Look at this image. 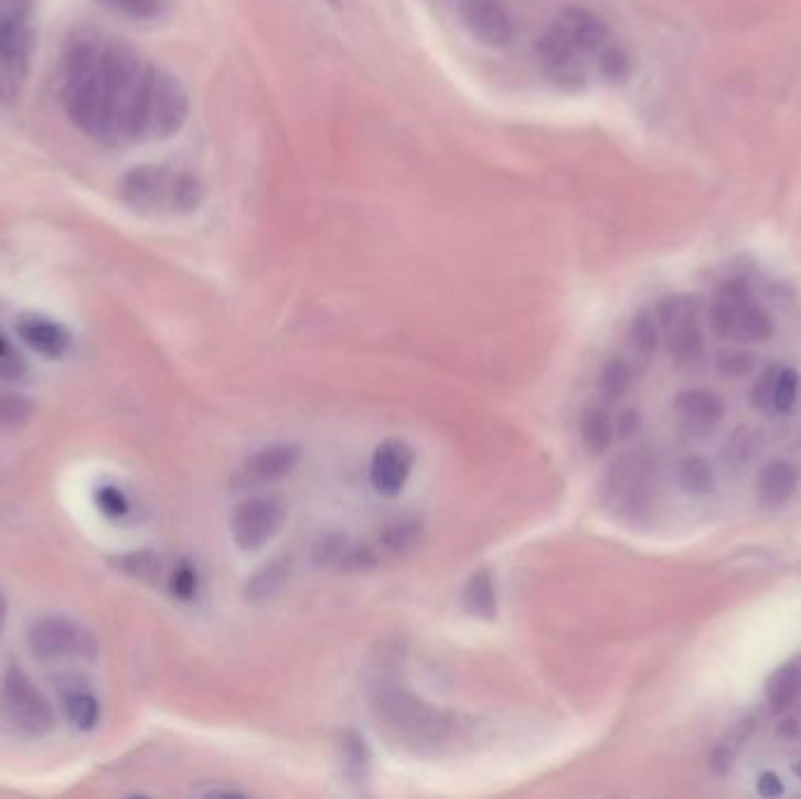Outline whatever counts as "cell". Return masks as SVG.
<instances>
[{
  "label": "cell",
  "instance_id": "23",
  "mask_svg": "<svg viewBox=\"0 0 801 799\" xmlns=\"http://www.w3.org/2000/svg\"><path fill=\"white\" fill-rule=\"evenodd\" d=\"M206 200L204 183L190 174V171H177L174 174V193H171V212L174 214H195Z\"/></svg>",
  "mask_w": 801,
  "mask_h": 799
},
{
  "label": "cell",
  "instance_id": "44",
  "mask_svg": "<svg viewBox=\"0 0 801 799\" xmlns=\"http://www.w3.org/2000/svg\"><path fill=\"white\" fill-rule=\"evenodd\" d=\"M197 795L202 797H233V795H242L239 790L235 788H204V790H197Z\"/></svg>",
  "mask_w": 801,
  "mask_h": 799
},
{
  "label": "cell",
  "instance_id": "11",
  "mask_svg": "<svg viewBox=\"0 0 801 799\" xmlns=\"http://www.w3.org/2000/svg\"><path fill=\"white\" fill-rule=\"evenodd\" d=\"M673 413L684 434L694 436V439H705L719 427L724 417V402L708 390H686L677 394Z\"/></svg>",
  "mask_w": 801,
  "mask_h": 799
},
{
  "label": "cell",
  "instance_id": "37",
  "mask_svg": "<svg viewBox=\"0 0 801 799\" xmlns=\"http://www.w3.org/2000/svg\"><path fill=\"white\" fill-rule=\"evenodd\" d=\"M417 540V525L415 523H394L385 530L383 542L392 548V551H406L413 542Z\"/></svg>",
  "mask_w": 801,
  "mask_h": 799
},
{
  "label": "cell",
  "instance_id": "46",
  "mask_svg": "<svg viewBox=\"0 0 801 799\" xmlns=\"http://www.w3.org/2000/svg\"><path fill=\"white\" fill-rule=\"evenodd\" d=\"M333 3H340V0H333Z\"/></svg>",
  "mask_w": 801,
  "mask_h": 799
},
{
  "label": "cell",
  "instance_id": "8",
  "mask_svg": "<svg viewBox=\"0 0 801 799\" xmlns=\"http://www.w3.org/2000/svg\"><path fill=\"white\" fill-rule=\"evenodd\" d=\"M540 64L551 83L563 89H579L586 83V56L553 24L537 41Z\"/></svg>",
  "mask_w": 801,
  "mask_h": 799
},
{
  "label": "cell",
  "instance_id": "5",
  "mask_svg": "<svg viewBox=\"0 0 801 799\" xmlns=\"http://www.w3.org/2000/svg\"><path fill=\"white\" fill-rule=\"evenodd\" d=\"M286 507L279 498H252L235 507L231 535L242 551H258L284 528Z\"/></svg>",
  "mask_w": 801,
  "mask_h": 799
},
{
  "label": "cell",
  "instance_id": "7",
  "mask_svg": "<svg viewBox=\"0 0 801 799\" xmlns=\"http://www.w3.org/2000/svg\"><path fill=\"white\" fill-rule=\"evenodd\" d=\"M174 174L177 171L156 164L134 167L120 181V200L137 214L171 212Z\"/></svg>",
  "mask_w": 801,
  "mask_h": 799
},
{
  "label": "cell",
  "instance_id": "25",
  "mask_svg": "<svg viewBox=\"0 0 801 799\" xmlns=\"http://www.w3.org/2000/svg\"><path fill=\"white\" fill-rule=\"evenodd\" d=\"M631 383H633V369L631 364H626L623 359L607 361L598 377L600 394L607 398V402H617V398H621L628 392V387H631Z\"/></svg>",
  "mask_w": 801,
  "mask_h": 799
},
{
  "label": "cell",
  "instance_id": "34",
  "mask_svg": "<svg viewBox=\"0 0 801 799\" xmlns=\"http://www.w3.org/2000/svg\"><path fill=\"white\" fill-rule=\"evenodd\" d=\"M26 375V361L19 354L12 342L0 338V377L6 380H22Z\"/></svg>",
  "mask_w": 801,
  "mask_h": 799
},
{
  "label": "cell",
  "instance_id": "10",
  "mask_svg": "<svg viewBox=\"0 0 801 799\" xmlns=\"http://www.w3.org/2000/svg\"><path fill=\"white\" fill-rule=\"evenodd\" d=\"M413 462H415V452L406 441L400 439L383 441L375 448L371 460L373 488L380 494H385V498H396L410 479Z\"/></svg>",
  "mask_w": 801,
  "mask_h": 799
},
{
  "label": "cell",
  "instance_id": "38",
  "mask_svg": "<svg viewBox=\"0 0 801 799\" xmlns=\"http://www.w3.org/2000/svg\"><path fill=\"white\" fill-rule=\"evenodd\" d=\"M29 413H31L29 402H24L22 396H3V398H0V420H3L6 425L24 423L29 417Z\"/></svg>",
  "mask_w": 801,
  "mask_h": 799
},
{
  "label": "cell",
  "instance_id": "30",
  "mask_svg": "<svg viewBox=\"0 0 801 799\" xmlns=\"http://www.w3.org/2000/svg\"><path fill=\"white\" fill-rule=\"evenodd\" d=\"M598 68L609 83H623L631 75V60L619 47H605L598 54Z\"/></svg>",
  "mask_w": 801,
  "mask_h": 799
},
{
  "label": "cell",
  "instance_id": "22",
  "mask_svg": "<svg viewBox=\"0 0 801 799\" xmlns=\"http://www.w3.org/2000/svg\"><path fill=\"white\" fill-rule=\"evenodd\" d=\"M771 335H773L771 317L761 310L752 298L743 302L736 315L731 338H736L738 342H765Z\"/></svg>",
  "mask_w": 801,
  "mask_h": 799
},
{
  "label": "cell",
  "instance_id": "4",
  "mask_svg": "<svg viewBox=\"0 0 801 799\" xmlns=\"http://www.w3.org/2000/svg\"><path fill=\"white\" fill-rule=\"evenodd\" d=\"M31 652L43 661L56 659H92L97 654V640L78 621L66 617H43L29 629Z\"/></svg>",
  "mask_w": 801,
  "mask_h": 799
},
{
  "label": "cell",
  "instance_id": "35",
  "mask_svg": "<svg viewBox=\"0 0 801 799\" xmlns=\"http://www.w3.org/2000/svg\"><path fill=\"white\" fill-rule=\"evenodd\" d=\"M122 569L131 577L139 579H156V575L160 573V561L156 558V554H127L122 558Z\"/></svg>",
  "mask_w": 801,
  "mask_h": 799
},
{
  "label": "cell",
  "instance_id": "42",
  "mask_svg": "<svg viewBox=\"0 0 801 799\" xmlns=\"http://www.w3.org/2000/svg\"><path fill=\"white\" fill-rule=\"evenodd\" d=\"M638 427H640V417H638L636 411L623 413L619 417V423H617V432H619V436H623V439H628V436H633L638 432Z\"/></svg>",
  "mask_w": 801,
  "mask_h": 799
},
{
  "label": "cell",
  "instance_id": "28",
  "mask_svg": "<svg viewBox=\"0 0 801 799\" xmlns=\"http://www.w3.org/2000/svg\"><path fill=\"white\" fill-rule=\"evenodd\" d=\"M66 711L75 727L92 729L99 720V703L87 690H75L66 696Z\"/></svg>",
  "mask_w": 801,
  "mask_h": 799
},
{
  "label": "cell",
  "instance_id": "1",
  "mask_svg": "<svg viewBox=\"0 0 801 799\" xmlns=\"http://www.w3.org/2000/svg\"><path fill=\"white\" fill-rule=\"evenodd\" d=\"M369 699L380 727H385L394 741L410 750H438L455 734L452 715L431 709L396 678H377L371 684Z\"/></svg>",
  "mask_w": 801,
  "mask_h": 799
},
{
  "label": "cell",
  "instance_id": "24",
  "mask_svg": "<svg viewBox=\"0 0 801 799\" xmlns=\"http://www.w3.org/2000/svg\"><path fill=\"white\" fill-rule=\"evenodd\" d=\"M677 483L686 494L705 498L715 486L713 469L703 458H698V455H692V458H684L682 465L677 467Z\"/></svg>",
  "mask_w": 801,
  "mask_h": 799
},
{
  "label": "cell",
  "instance_id": "13",
  "mask_svg": "<svg viewBox=\"0 0 801 799\" xmlns=\"http://www.w3.org/2000/svg\"><path fill=\"white\" fill-rule=\"evenodd\" d=\"M553 24H556L569 38V43L575 45L586 56V60L594 54H600L607 45L609 31H607L605 22L588 10L567 8L558 14V19Z\"/></svg>",
  "mask_w": 801,
  "mask_h": 799
},
{
  "label": "cell",
  "instance_id": "12",
  "mask_svg": "<svg viewBox=\"0 0 801 799\" xmlns=\"http://www.w3.org/2000/svg\"><path fill=\"white\" fill-rule=\"evenodd\" d=\"M462 19L471 35L488 47H506L516 35L513 19L500 0H464Z\"/></svg>",
  "mask_w": 801,
  "mask_h": 799
},
{
  "label": "cell",
  "instance_id": "36",
  "mask_svg": "<svg viewBox=\"0 0 801 799\" xmlns=\"http://www.w3.org/2000/svg\"><path fill=\"white\" fill-rule=\"evenodd\" d=\"M780 366H771L765 375L757 380V385L752 390V404L759 411H773V387H776V377H778Z\"/></svg>",
  "mask_w": 801,
  "mask_h": 799
},
{
  "label": "cell",
  "instance_id": "17",
  "mask_svg": "<svg viewBox=\"0 0 801 799\" xmlns=\"http://www.w3.org/2000/svg\"><path fill=\"white\" fill-rule=\"evenodd\" d=\"M746 300H750V291L743 287L740 281L724 284L711 306V327H713L715 335L731 338L736 315Z\"/></svg>",
  "mask_w": 801,
  "mask_h": 799
},
{
  "label": "cell",
  "instance_id": "20",
  "mask_svg": "<svg viewBox=\"0 0 801 799\" xmlns=\"http://www.w3.org/2000/svg\"><path fill=\"white\" fill-rule=\"evenodd\" d=\"M579 434H581V441H584L586 450H590L594 455H600L609 446H612L615 425H612V420H609V415H607L605 408L590 406V408H586L581 413Z\"/></svg>",
  "mask_w": 801,
  "mask_h": 799
},
{
  "label": "cell",
  "instance_id": "9",
  "mask_svg": "<svg viewBox=\"0 0 801 799\" xmlns=\"http://www.w3.org/2000/svg\"><path fill=\"white\" fill-rule=\"evenodd\" d=\"M31 66L29 26L0 22V102H14L26 83Z\"/></svg>",
  "mask_w": 801,
  "mask_h": 799
},
{
  "label": "cell",
  "instance_id": "18",
  "mask_svg": "<svg viewBox=\"0 0 801 799\" xmlns=\"http://www.w3.org/2000/svg\"><path fill=\"white\" fill-rule=\"evenodd\" d=\"M464 607L469 615L485 621L498 617V592H494V582L485 569H479L469 579L464 588Z\"/></svg>",
  "mask_w": 801,
  "mask_h": 799
},
{
  "label": "cell",
  "instance_id": "40",
  "mask_svg": "<svg viewBox=\"0 0 801 799\" xmlns=\"http://www.w3.org/2000/svg\"><path fill=\"white\" fill-rule=\"evenodd\" d=\"M33 0H0V19L3 22L26 24Z\"/></svg>",
  "mask_w": 801,
  "mask_h": 799
},
{
  "label": "cell",
  "instance_id": "45",
  "mask_svg": "<svg viewBox=\"0 0 801 799\" xmlns=\"http://www.w3.org/2000/svg\"><path fill=\"white\" fill-rule=\"evenodd\" d=\"M6 617H8V603H6L3 594H0V631H3V624H6Z\"/></svg>",
  "mask_w": 801,
  "mask_h": 799
},
{
  "label": "cell",
  "instance_id": "31",
  "mask_svg": "<svg viewBox=\"0 0 801 799\" xmlns=\"http://www.w3.org/2000/svg\"><path fill=\"white\" fill-rule=\"evenodd\" d=\"M799 394V375L792 369H780L773 387V411L790 413Z\"/></svg>",
  "mask_w": 801,
  "mask_h": 799
},
{
  "label": "cell",
  "instance_id": "14",
  "mask_svg": "<svg viewBox=\"0 0 801 799\" xmlns=\"http://www.w3.org/2000/svg\"><path fill=\"white\" fill-rule=\"evenodd\" d=\"M17 333L22 338L31 350L43 354L47 359H60L71 348V335L68 331L43 315L26 312L17 321Z\"/></svg>",
  "mask_w": 801,
  "mask_h": 799
},
{
  "label": "cell",
  "instance_id": "41",
  "mask_svg": "<svg viewBox=\"0 0 801 799\" xmlns=\"http://www.w3.org/2000/svg\"><path fill=\"white\" fill-rule=\"evenodd\" d=\"M757 790H759V795H765V797H780L786 788H783V781H780V778L773 771H767V774L759 776Z\"/></svg>",
  "mask_w": 801,
  "mask_h": 799
},
{
  "label": "cell",
  "instance_id": "3",
  "mask_svg": "<svg viewBox=\"0 0 801 799\" xmlns=\"http://www.w3.org/2000/svg\"><path fill=\"white\" fill-rule=\"evenodd\" d=\"M3 711L10 725L31 738L45 736L54 727L47 699L19 665H10L3 678Z\"/></svg>",
  "mask_w": 801,
  "mask_h": 799
},
{
  "label": "cell",
  "instance_id": "43",
  "mask_svg": "<svg viewBox=\"0 0 801 799\" xmlns=\"http://www.w3.org/2000/svg\"><path fill=\"white\" fill-rule=\"evenodd\" d=\"M780 734H783V736H801V711L799 713H790L783 720V727H780Z\"/></svg>",
  "mask_w": 801,
  "mask_h": 799
},
{
  "label": "cell",
  "instance_id": "15",
  "mask_svg": "<svg viewBox=\"0 0 801 799\" xmlns=\"http://www.w3.org/2000/svg\"><path fill=\"white\" fill-rule=\"evenodd\" d=\"M300 462V448L293 444H277V446H267L263 450H258L256 455H252L246 460V477L254 479L256 483H273V481H281L293 473V469Z\"/></svg>",
  "mask_w": 801,
  "mask_h": 799
},
{
  "label": "cell",
  "instance_id": "39",
  "mask_svg": "<svg viewBox=\"0 0 801 799\" xmlns=\"http://www.w3.org/2000/svg\"><path fill=\"white\" fill-rule=\"evenodd\" d=\"M717 366H719V371H722L724 375L738 377V375H743V373H748V371H750V366H752V359H750L748 354H743V352H734V350H729V352H722V354H719Z\"/></svg>",
  "mask_w": 801,
  "mask_h": 799
},
{
  "label": "cell",
  "instance_id": "27",
  "mask_svg": "<svg viewBox=\"0 0 801 799\" xmlns=\"http://www.w3.org/2000/svg\"><path fill=\"white\" fill-rule=\"evenodd\" d=\"M750 732H752V722H750V720L740 722V725H736V727L731 729V734H729L727 738H724L722 744L715 748L713 759H711V765H713V769H715L717 774H724V771H729V769H731L736 755L740 753V748H743V746L748 744Z\"/></svg>",
  "mask_w": 801,
  "mask_h": 799
},
{
  "label": "cell",
  "instance_id": "32",
  "mask_svg": "<svg viewBox=\"0 0 801 799\" xmlns=\"http://www.w3.org/2000/svg\"><path fill=\"white\" fill-rule=\"evenodd\" d=\"M94 500H97V507L108 519H125L129 513V502L125 498V492L116 486H102L97 494H94Z\"/></svg>",
  "mask_w": 801,
  "mask_h": 799
},
{
  "label": "cell",
  "instance_id": "29",
  "mask_svg": "<svg viewBox=\"0 0 801 799\" xmlns=\"http://www.w3.org/2000/svg\"><path fill=\"white\" fill-rule=\"evenodd\" d=\"M102 3L131 17V19L150 22V19H158L164 14L169 0H102Z\"/></svg>",
  "mask_w": 801,
  "mask_h": 799
},
{
  "label": "cell",
  "instance_id": "16",
  "mask_svg": "<svg viewBox=\"0 0 801 799\" xmlns=\"http://www.w3.org/2000/svg\"><path fill=\"white\" fill-rule=\"evenodd\" d=\"M799 486V471L786 460H773L757 477V500L767 509H778L792 500Z\"/></svg>",
  "mask_w": 801,
  "mask_h": 799
},
{
  "label": "cell",
  "instance_id": "26",
  "mask_svg": "<svg viewBox=\"0 0 801 799\" xmlns=\"http://www.w3.org/2000/svg\"><path fill=\"white\" fill-rule=\"evenodd\" d=\"M286 575H289V565H286L284 561H275L270 565H265L260 573H256V577L249 582V586H246V598H249L252 603H260V600L275 596L281 588Z\"/></svg>",
  "mask_w": 801,
  "mask_h": 799
},
{
  "label": "cell",
  "instance_id": "19",
  "mask_svg": "<svg viewBox=\"0 0 801 799\" xmlns=\"http://www.w3.org/2000/svg\"><path fill=\"white\" fill-rule=\"evenodd\" d=\"M661 340V323L656 312H640L633 317L626 333V345L638 359H652Z\"/></svg>",
  "mask_w": 801,
  "mask_h": 799
},
{
  "label": "cell",
  "instance_id": "2",
  "mask_svg": "<svg viewBox=\"0 0 801 799\" xmlns=\"http://www.w3.org/2000/svg\"><path fill=\"white\" fill-rule=\"evenodd\" d=\"M185 87L156 66H146L127 110V141H164L188 122Z\"/></svg>",
  "mask_w": 801,
  "mask_h": 799
},
{
  "label": "cell",
  "instance_id": "33",
  "mask_svg": "<svg viewBox=\"0 0 801 799\" xmlns=\"http://www.w3.org/2000/svg\"><path fill=\"white\" fill-rule=\"evenodd\" d=\"M169 588L171 594L181 600H190L197 592V573L195 567L190 563H179L174 573L169 577Z\"/></svg>",
  "mask_w": 801,
  "mask_h": 799
},
{
  "label": "cell",
  "instance_id": "6",
  "mask_svg": "<svg viewBox=\"0 0 801 799\" xmlns=\"http://www.w3.org/2000/svg\"><path fill=\"white\" fill-rule=\"evenodd\" d=\"M661 331L665 333L668 350H671L677 364H696L703 356V333L696 321L694 300L675 296L668 298L656 312Z\"/></svg>",
  "mask_w": 801,
  "mask_h": 799
},
{
  "label": "cell",
  "instance_id": "21",
  "mask_svg": "<svg viewBox=\"0 0 801 799\" xmlns=\"http://www.w3.org/2000/svg\"><path fill=\"white\" fill-rule=\"evenodd\" d=\"M799 694H801V669H797L794 663L778 669L767 684V701L773 713L790 711Z\"/></svg>",
  "mask_w": 801,
  "mask_h": 799
}]
</instances>
